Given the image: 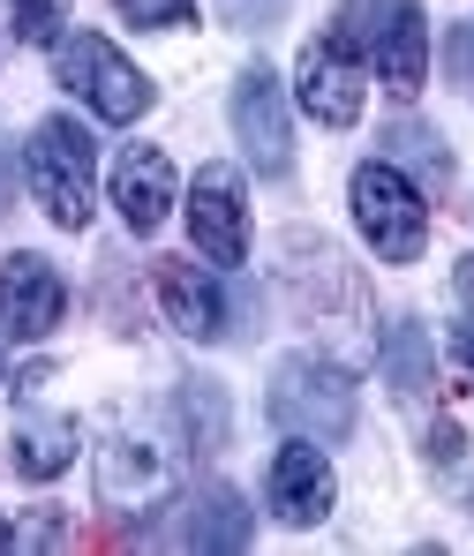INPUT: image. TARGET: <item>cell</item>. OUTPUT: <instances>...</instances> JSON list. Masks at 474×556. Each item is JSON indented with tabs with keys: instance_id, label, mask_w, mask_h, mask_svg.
I'll list each match as a JSON object with an SVG mask.
<instances>
[{
	"instance_id": "8fae6325",
	"label": "cell",
	"mask_w": 474,
	"mask_h": 556,
	"mask_svg": "<svg viewBox=\"0 0 474 556\" xmlns=\"http://www.w3.org/2000/svg\"><path fill=\"white\" fill-rule=\"evenodd\" d=\"M151 286H159V308H166V324L182 339H196V346L226 339V286L203 271L196 256H159L151 264Z\"/></svg>"
},
{
	"instance_id": "6da1fadb",
	"label": "cell",
	"mask_w": 474,
	"mask_h": 556,
	"mask_svg": "<svg viewBox=\"0 0 474 556\" xmlns=\"http://www.w3.org/2000/svg\"><path fill=\"white\" fill-rule=\"evenodd\" d=\"M23 174H30V195L38 211L61 226V233H84L91 226V195H98V143L84 121L53 113L30 128V151H23Z\"/></svg>"
},
{
	"instance_id": "3957f363",
	"label": "cell",
	"mask_w": 474,
	"mask_h": 556,
	"mask_svg": "<svg viewBox=\"0 0 474 556\" xmlns=\"http://www.w3.org/2000/svg\"><path fill=\"white\" fill-rule=\"evenodd\" d=\"M53 76H61V91H76L98 121H113V128L144 121L151 98H159V91H151V76H144L113 38H98V30H61V46H53Z\"/></svg>"
},
{
	"instance_id": "ba28073f",
	"label": "cell",
	"mask_w": 474,
	"mask_h": 556,
	"mask_svg": "<svg viewBox=\"0 0 474 556\" xmlns=\"http://www.w3.org/2000/svg\"><path fill=\"white\" fill-rule=\"evenodd\" d=\"M189 233L219 271H234L249 256V195H241L234 166H203L189 181Z\"/></svg>"
},
{
	"instance_id": "7402d4cb",
	"label": "cell",
	"mask_w": 474,
	"mask_h": 556,
	"mask_svg": "<svg viewBox=\"0 0 474 556\" xmlns=\"http://www.w3.org/2000/svg\"><path fill=\"white\" fill-rule=\"evenodd\" d=\"M452 76L474 91V23H467V30H452Z\"/></svg>"
},
{
	"instance_id": "cb8c5ba5",
	"label": "cell",
	"mask_w": 474,
	"mask_h": 556,
	"mask_svg": "<svg viewBox=\"0 0 474 556\" xmlns=\"http://www.w3.org/2000/svg\"><path fill=\"white\" fill-rule=\"evenodd\" d=\"M8 181H15V166H8V151H0V203H8Z\"/></svg>"
},
{
	"instance_id": "52a82bcc",
	"label": "cell",
	"mask_w": 474,
	"mask_h": 556,
	"mask_svg": "<svg viewBox=\"0 0 474 556\" xmlns=\"http://www.w3.org/2000/svg\"><path fill=\"white\" fill-rule=\"evenodd\" d=\"M234 136H241V151H249V166H257L264 181H279L286 166H294L286 91H279V76H272L264 61H249V68H241V84H234Z\"/></svg>"
},
{
	"instance_id": "7a4b0ae2",
	"label": "cell",
	"mask_w": 474,
	"mask_h": 556,
	"mask_svg": "<svg viewBox=\"0 0 474 556\" xmlns=\"http://www.w3.org/2000/svg\"><path fill=\"white\" fill-rule=\"evenodd\" d=\"M339 30L362 46V61L377 68V84L399 105L422 98V84H429V15L414 0H347Z\"/></svg>"
},
{
	"instance_id": "4fadbf2b",
	"label": "cell",
	"mask_w": 474,
	"mask_h": 556,
	"mask_svg": "<svg viewBox=\"0 0 474 556\" xmlns=\"http://www.w3.org/2000/svg\"><path fill=\"white\" fill-rule=\"evenodd\" d=\"M113 211L128 233H159L166 211H174V159L159 143H128L113 159Z\"/></svg>"
},
{
	"instance_id": "5b68a950",
	"label": "cell",
	"mask_w": 474,
	"mask_h": 556,
	"mask_svg": "<svg viewBox=\"0 0 474 556\" xmlns=\"http://www.w3.org/2000/svg\"><path fill=\"white\" fill-rule=\"evenodd\" d=\"M272 421L309 444H347L354 437V376L316 362V354L279 362L272 369Z\"/></svg>"
},
{
	"instance_id": "603a6c76",
	"label": "cell",
	"mask_w": 474,
	"mask_h": 556,
	"mask_svg": "<svg viewBox=\"0 0 474 556\" xmlns=\"http://www.w3.org/2000/svg\"><path fill=\"white\" fill-rule=\"evenodd\" d=\"M452 376H460V383L474 391V324L460 331V339H452Z\"/></svg>"
},
{
	"instance_id": "5bb4252c",
	"label": "cell",
	"mask_w": 474,
	"mask_h": 556,
	"mask_svg": "<svg viewBox=\"0 0 474 556\" xmlns=\"http://www.w3.org/2000/svg\"><path fill=\"white\" fill-rule=\"evenodd\" d=\"M249 534H257V519H249V504H241V489H226V481H203L189 504H182V542L189 549H249Z\"/></svg>"
},
{
	"instance_id": "2e32d148",
	"label": "cell",
	"mask_w": 474,
	"mask_h": 556,
	"mask_svg": "<svg viewBox=\"0 0 474 556\" xmlns=\"http://www.w3.org/2000/svg\"><path fill=\"white\" fill-rule=\"evenodd\" d=\"M384 376H391L399 399H429V331H422L414 316L391 324V339H384Z\"/></svg>"
},
{
	"instance_id": "30bf717a",
	"label": "cell",
	"mask_w": 474,
	"mask_h": 556,
	"mask_svg": "<svg viewBox=\"0 0 474 556\" xmlns=\"http://www.w3.org/2000/svg\"><path fill=\"white\" fill-rule=\"evenodd\" d=\"M264 496H272V511H279L286 527H316V519H332V504H339L332 459H324V452H316L309 437H286L279 452H272Z\"/></svg>"
},
{
	"instance_id": "9c48e42d",
	"label": "cell",
	"mask_w": 474,
	"mask_h": 556,
	"mask_svg": "<svg viewBox=\"0 0 474 556\" xmlns=\"http://www.w3.org/2000/svg\"><path fill=\"white\" fill-rule=\"evenodd\" d=\"M174 496V459L144 437H105L98 444V504L105 511H151Z\"/></svg>"
},
{
	"instance_id": "7c38bea8",
	"label": "cell",
	"mask_w": 474,
	"mask_h": 556,
	"mask_svg": "<svg viewBox=\"0 0 474 556\" xmlns=\"http://www.w3.org/2000/svg\"><path fill=\"white\" fill-rule=\"evenodd\" d=\"M61 308H68V286H61V271H53L46 256L15 249V256L0 264V324H8L15 339H46V331L61 324Z\"/></svg>"
},
{
	"instance_id": "277c9868",
	"label": "cell",
	"mask_w": 474,
	"mask_h": 556,
	"mask_svg": "<svg viewBox=\"0 0 474 556\" xmlns=\"http://www.w3.org/2000/svg\"><path fill=\"white\" fill-rule=\"evenodd\" d=\"M347 203H354V226H362V241L377 249L384 264H414V256L429 249V203H422V188L407 181V166H391V159H370V166H354V188H347Z\"/></svg>"
},
{
	"instance_id": "ffe728a7",
	"label": "cell",
	"mask_w": 474,
	"mask_h": 556,
	"mask_svg": "<svg viewBox=\"0 0 474 556\" xmlns=\"http://www.w3.org/2000/svg\"><path fill=\"white\" fill-rule=\"evenodd\" d=\"M136 30H182V23H196V0H113Z\"/></svg>"
},
{
	"instance_id": "e0dca14e",
	"label": "cell",
	"mask_w": 474,
	"mask_h": 556,
	"mask_svg": "<svg viewBox=\"0 0 474 556\" xmlns=\"http://www.w3.org/2000/svg\"><path fill=\"white\" fill-rule=\"evenodd\" d=\"M174 406H182V429H189L196 452H226V437H234V414H226V391H219V383L189 376Z\"/></svg>"
},
{
	"instance_id": "ac0fdd59",
	"label": "cell",
	"mask_w": 474,
	"mask_h": 556,
	"mask_svg": "<svg viewBox=\"0 0 474 556\" xmlns=\"http://www.w3.org/2000/svg\"><path fill=\"white\" fill-rule=\"evenodd\" d=\"M384 151H391V166H422L429 181H452V159H445V143H437L429 128H414V121H399V128L384 136Z\"/></svg>"
},
{
	"instance_id": "9a60e30c",
	"label": "cell",
	"mask_w": 474,
	"mask_h": 556,
	"mask_svg": "<svg viewBox=\"0 0 474 556\" xmlns=\"http://www.w3.org/2000/svg\"><path fill=\"white\" fill-rule=\"evenodd\" d=\"M84 452V437H76V421L68 414H23L15 421V444H8V459L23 481H61L68 466Z\"/></svg>"
},
{
	"instance_id": "d6986e66",
	"label": "cell",
	"mask_w": 474,
	"mask_h": 556,
	"mask_svg": "<svg viewBox=\"0 0 474 556\" xmlns=\"http://www.w3.org/2000/svg\"><path fill=\"white\" fill-rule=\"evenodd\" d=\"M8 15H15L23 46H61V30H68V0H8Z\"/></svg>"
},
{
	"instance_id": "44dd1931",
	"label": "cell",
	"mask_w": 474,
	"mask_h": 556,
	"mask_svg": "<svg viewBox=\"0 0 474 556\" xmlns=\"http://www.w3.org/2000/svg\"><path fill=\"white\" fill-rule=\"evenodd\" d=\"M460 452H467V437H460L452 421H437V429H429V459H437V466H460Z\"/></svg>"
},
{
	"instance_id": "8992f818",
	"label": "cell",
	"mask_w": 474,
	"mask_h": 556,
	"mask_svg": "<svg viewBox=\"0 0 474 556\" xmlns=\"http://www.w3.org/2000/svg\"><path fill=\"white\" fill-rule=\"evenodd\" d=\"M362 91H370V61H362V46H354L347 30H324V38L301 46V61H294V98H301V113H309L316 128H354V121H362Z\"/></svg>"
}]
</instances>
